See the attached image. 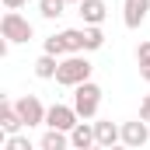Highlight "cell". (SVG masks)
<instances>
[{"label":"cell","instance_id":"1","mask_svg":"<svg viewBox=\"0 0 150 150\" xmlns=\"http://www.w3.org/2000/svg\"><path fill=\"white\" fill-rule=\"evenodd\" d=\"M91 63L77 52V56H67V59H59V70H56V84H63V87H80V84H87L91 80Z\"/></svg>","mask_w":150,"mask_h":150},{"label":"cell","instance_id":"2","mask_svg":"<svg viewBox=\"0 0 150 150\" xmlns=\"http://www.w3.org/2000/svg\"><path fill=\"white\" fill-rule=\"evenodd\" d=\"M74 108L80 119H94L98 115V108H101V87L98 84H80V87H74Z\"/></svg>","mask_w":150,"mask_h":150},{"label":"cell","instance_id":"3","mask_svg":"<svg viewBox=\"0 0 150 150\" xmlns=\"http://www.w3.org/2000/svg\"><path fill=\"white\" fill-rule=\"evenodd\" d=\"M0 32H4L7 42H28V38L35 35V28L28 25V18H21L18 11H7L0 18Z\"/></svg>","mask_w":150,"mask_h":150},{"label":"cell","instance_id":"4","mask_svg":"<svg viewBox=\"0 0 150 150\" xmlns=\"http://www.w3.org/2000/svg\"><path fill=\"white\" fill-rule=\"evenodd\" d=\"M45 126H49V129H59V133H74L77 126H80V115H77V108H70V105H52V108L45 112Z\"/></svg>","mask_w":150,"mask_h":150},{"label":"cell","instance_id":"5","mask_svg":"<svg viewBox=\"0 0 150 150\" xmlns=\"http://www.w3.org/2000/svg\"><path fill=\"white\" fill-rule=\"evenodd\" d=\"M14 108H18L21 122H25L28 129H32V126H42V122H45V112H49V108L38 101L35 94H25V98H18V101H14Z\"/></svg>","mask_w":150,"mask_h":150},{"label":"cell","instance_id":"6","mask_svg":"<svg viewBox=\"0 0 150 150\" xmlns=\"http://www.w3.org/2000/svg\"><path fill=\"white\" fill-rule=\"evenodd\" d=\"M150 140V126L140 119V122H122V147L129 150H140Z\"/></svg>","mask_w":150,"mask_h":150},{"label":"cell","instance_id":"7","mask_svg":"<svg viewBox=\"0 0 150 150\" xmlns=\"http://www.w3.org/2000/svg\"><path fill=\"white\" fill-rule=\"evenodd\" d=\"M143 18H150V0H122V21H126V28H140Z\"/></svg>","mask_w":150,"mask_h":150},{"label":"cell","instance_id":"8","mask_svg":"<svg viewBox=\"0 0 150 150\" xmlns=\"http://www.w3.org/2000/svg\"><path fill=\"white\" fill-rule=\"evenodd\" d=\"M94 136H98V147L112 150V147H119V140H122V126L101 119V122H94Z\"/></svg>","mask_w":150,"mask_h":150},{"label":"cell","instance_id":"9","mask_svg":"<svg viewBox=\"0 0 150 150\" xmlns=\"http://www.w3.org/2000/svg\"><path fill=\"white\" fill-rule=\"evenodd\" d=\"M105 14H108L105 0H84V4H80V18H84V25H87V28H101Z\"/></svg>","mask_w":150,"mask_h":150},{"label":"cell","instance_id":"10","mask_svg":"<svg viewBox=\"0 0 150 150\" xmlns=\"http://www.w3.org/2000/svg\"><path fill=\"white\" fill-rule=\"evenodd\" d=\"M70 147H74V150H91V147H98V136H94V126H91V122H80L74 133H70Z\"/></svg>","mask_w":150,"mask_h":150},{"label":"cell","instance_id":"11","mask_svg":"<svg viewBox=\"0 0 150 150\" xmlns=\"http://www.w3.org/2000/svg\"><path fill=\"white\" fill-rule=\"evenodd\" d=\"M0 126H4V133H7V136H18V133H21V126H25V122H21V115H18L14 105H0Z\"/></svg>","mask_w":150,"mask_h":150},{"label":"cell","instance_id":"12","mask_svg":"<svg viewBox=\"0 0 150 150\" xmlns=\"http://www.w3.org/2000/svg\"><path fill=\"white\" fill-rule=\"evenodd\" d=\"M42 150H74L70 147V133H59V129H49L45 136H42Z\"/></svg>","mask_w":150,"mask_h":150},{"label":"cell","instance_id":"13","mask_svg":"<svg viewBox=\"0 0 150 150\" xmlns=\"http://www.w3.org/2000/svg\"><path fill=\"white\" fill-rule=\"evenodd\" d=\"M56 70H59V59H56V56L42 52V56L35 59V77H42V80H52V77H56Z\"/></svg>","mask_w":150,"mask_h":150},{"label":"cell","instance_id":"14","mask_svg":"<svg viewBox=\"0 0 150 150\" xmlns=\"http://www.w3.org/2000/svg\"><path fill=\"white\" fill-rule=\"evenodd\" d=\"M63 42H67V52L77 56V52H84V28H67V32H59Z\"/></svg>","mask_w":150,"mask_h":150},{"label":"cell","instance_id":"15","mask_svg":"<svg viewBox=\"0 0 150 150\" xmlns=\"http://www.w3.org/2000/svg\"><path fill=\"white\" fill-rule=\"evenodd\" d=\"M67 11V0H38V14L45 18V21H52V18H59Z\"/></svg>","mask_w":150,"mask_h":150},{"label":"cell","instance_id":"16","mask_svg":"<svg viewBox=\"0 0 150 150\" xmlns=\"http://www.w3.org/2000/svg\"><path fill=\"white\" fill-rule=\"evenodd\" d=\"M101 45H105V32L101 28H84V52L101 49Z\"/></svg>","mask_w":150,"mask_h":150},{"label":"cell","instance_id":"17","mask_svg":"<svg viewBox=\"0 0 150 150\" xmlns=\"http://www.w3.org/2000/svg\"><path fill=\"white\" fill-rule=\"evenodd\" d=\"M45 52H49V56H70V52H67V42H63V35L45 38Z\"/></svg>","mask_w":150,"mask_h":150},{"label":"cell","instance_id":"18","mask_svg":"<svg viewBox=\"0 0 150 150\" xmlns=\"http://www.w3.org/2000/svg\"><path fill=\"white\" fill-rule=\"evenodd\" d=\"M4 150H35V147H32V140H28V136H21V133H18V136H7Z\"/></svg>","mask_w":150,"mask_h":150},{"label":"cell","instance_id":"19","mask_svg":"<svg viewBox=\"0 0 150 150\" xmlns=\"http://www.w3.org/2000/svg\"><path fill=\"white\" fill-rule=\"evenodd\" d=\"M140 119H143V122L150 126V94L143 98V101H140Z\"/></svg>","mask_w":150,"mask_h":150},{"label":"cell","instance_id":"20","mask_svg":"<svg viewBox=\"0 0 150 150\" xmlns=\"http://www.w3.org/2000/svg\"><path fill=\"white\" fill-rule=\"evenodd\" d=\"M147 56H150V38H143L140 49H136V59H147Z\"/></svg>","mask_w":150,"mask_h":150},{"label":"cell","instance_id":"21","mask_svg":"<svg viewBox=\"0 0 150 150\" xmlns=\"http://www.w3.org/2000/svg\"><path fill=\"white\" fill-rule=\"evenodd\" d=\"M140 77L150 84V56H147V59H140Z\"/></svg>","mask_w":150,"mask_h":150},{"label":"cell","instance_id":"22","mask_svg":"<svg viewBox=\"0 0 150 150\" xmlns=\"http://www.w3.org/2000/svg\"><path fill=\"white\" fill-rule=\"evenodd\" d=\"M25 4H28V0H4V7H7V11H21Z\"/></svg>","mask_w":150,"mask_h":150},{"label":"cell","instance_id":"23","mask_svg":"<svg viewBox=\"0 0 150 150\" xmlns=\"http://www.w3.org/2000/svg\"><path fill=\"white\" fill-rule=\"evenodd\" d=\"M67 4H77V7H80V4H84V0H67Z\"/></svg>","mask_w":150,"mask_h":150},{"label":"cell","instance_id":"24","mask_svg":"<svg viewBox=\"0 0 150 150\" xmlns=\"http://www.w3.org/2000/svg\"><path fill=\"white\" fill-rule=\"evenodd\" d=\"M112 150H129V147H112Z\"/></svg>","mask_w":150,"mask_h":150},{"label":"cell","instance_id":"25","mask_svg":"<svg viewBox=\"0 0 150 150\" xmlns=\"http://www.w3.org/2000/svg\"><path fill=\"white\" fill-rule=\"evenodd\" d=\"M91 150H105V147H91Z\"/></svg>","mask_w":150,"mask_h":150},{"label":"cell","instance_id":"26","mask_svg":"<svg viewBox=\"0 0 150 150\" xmlns=\"http://www.w3.org/2000/svg\"><path fill=\"white\" fill-rule=\"evenodd\" d=\"M28 4H38V0H28Z\"/></svg>","mask_w":150,"mask_h":150}]
</instances>
